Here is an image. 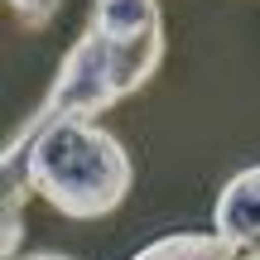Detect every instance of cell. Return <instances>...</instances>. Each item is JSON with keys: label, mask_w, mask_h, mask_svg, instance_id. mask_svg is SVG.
<instances>
[{"label": "cell", "mask_w": 260, "mask_h": 260, "mask_svg": "<svg viewBox=\"0 0 260 260\" xmlns=\"http://www.w3.org/2000/svg\"><path fill=\"white\" fill-rule=\"evenodd\" d=\"M159 63H164V29L140 34V39H121V34H111V29L87 19L77 44L68 48V58H63V68H58L48 96L10 130L5 154H0L5 174L24 159L29 140L44 125L63 121V116H102V111H111L116 102L135 96L140 87L159 73Z\"/></svg>", "instance_id": "obj_1"}, {"label": "cell", "mask_w": 260, "mask_h": 260, "mask_svg": "<svg viewBox=\"0 0 260 260\" xmlns=\"http://www.w3.org/2000/svg\"><path fill=\"white\" fill-rule=\"evenodd\" d=\"M24 178L58 217L96 222L125 203L135 183V164L125 145L92 116H63L29 140Z\"/></svg>", "instance_id": "obj_2"}, {"label": "cell", "mask_w": 260, "mask_h": 260, "mask_svg": "<svg viewBox=\"0 0 260 260\" xmlns=\"http://www.w3.org/2000/svg\"><path fill=\"white\" fill-rule=\"evenodd\" d=\"M130 260H260V241H236V236L212 232H174L149 241Z\"/></svg>", "instance_id": "obj_3"}, {"label": "cell", "mask_w": 260, "mask_h": 260, "mask_svg": "<svg viewBox=\"0 0 260 260\" xmlns=\"http://www.w3.org/2000/svg\"><path fill=\"white\" fill-rule=\"evenodd\" d=\"M212 226L222 236H236V241H260V164L226 178L212 207Z\"/></svg>", "instance_id": "obj_4"}, {"label": "cell", "mask_w": 260, "mask_h": 260, "mask_svg": "<svg viewBox=\"0 0 260 260\" xmlns=\"http://www.w3.org/2000/svg\"><path fill=\"white\" fill-rule=\"evenodd\" d=\"M29 178L24 183H15V174H5V236H0V251L5 260L19 255V232H24V203H29Z\"/></svg>", "instance_id": "obj_5"}, {"label": "cell", "mask_w": 260, "mask_h": 260, "mask_svg": "<svg viewBox=\"0 0 260 260\" xmlns=\"http://www.w3.org/2000/svg\"><path fill=\"white\" fill-rule=\"evenodd\" d=\"M5 5L19 15V24H24V29H48L63 0H5Z\"/></svg>", "instance_id": "obj_6"}, {"label": "cell", "mask_w": 260, "mask_h": 260, "mask_svg": "<svg viewBox=\"0 0 260 260\" xmlns=\"http://www.w3.org/2000/svg\"><path fill=\"white\" fill-rule=\"evenodd\" d=\"M15 260H73V255H63V251H34V255H15Z\"/></svg>", "instance_id": "obj_7"}]
</instances>
